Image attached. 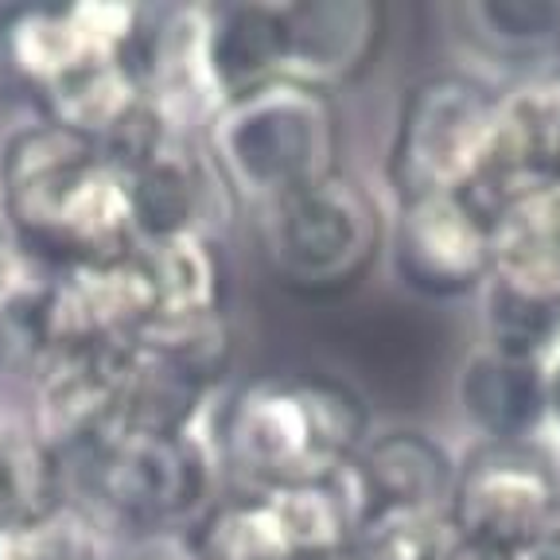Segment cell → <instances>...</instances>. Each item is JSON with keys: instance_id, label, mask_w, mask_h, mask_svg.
Listing matches in <instances>:
<instances>
[{"instance_id": "cell-14", "label": "cell", "mask_w": 560, "mask_h": 560, "mask_svg": "<svg viewBox=\"0 0 560 560\" xmlns=\"http://www.w3.org/2000/svg\"><path fill=\"white\" fill-rule=\"evenodd\" d=\"M280 16L289 35L284 79L331 97L359 82L385 44V9L374 0H292Z\"/></svg>"}, {"instance_id": "cell-25", "label": "cell", "mask_w": 560, "mask_h": 560, "mask_svg": "<svg viewBox=\"0 0 560 560\" xmlns=\"http://www.w3.org/2000/svg\"><path fill=\"white\" fill-rule=\"evenodd\" d=\"M339 560H347V552H342V557H339Z\"/></svg>"}, {"instance_id": "cell-4", "label": "cell", "mask_w": 560, "mask_h": 560, "mask_svg": "<svg viewBox=\"0 0 560 560\" xmlns=\"http://www.w3.org/2000/svg\"><path fill=\"white\" fill-rule=\"evenodd\" d=\"M219 455L210 432L125 429L67 464L70 502L109 541L149 529H187L214 502Z\"/></svg>"}, {"instance_id": "cell-13", "label": "cell", "mask_w": 560, "mask_h": 560, "mask_svg": "<svg viewBox=\"0 0 560 560\" xmlns=\"http://www.w3.org/2000/svg\"><path fill=\"white\" fill-rule=\"evenodd\" d=\"M137 242H160L175 234H214L222 202H234L210 164L207 149L175 129L144 160L125 172Z\"/></svg>"}, {"instance_id": "cell-18", "label": "cell", "mask_w": 560, "mask_h": 560, "mask_svg": "<svg viewBox=\"0 0 560 560\" xmlns=\"http://www.w3.org/2000/svg\"><path fill=\"white\" fill-rule=\"evenodd\" d=\"M67 502V459L32 417L0 409V529L47 517Z\"/></svg>"}, {"instance_id": "cell-19", "label": "cell", "mask_w": 560, "mask_h": 560, "mask_svg": "<svg viewBox=\"0 0 560 560\" xmlns=\"http://www.w3.org/2000/svg\"><path fill=\"white\" fill-rule=\"evenodd\" d=\"M347 560H471L447 506L366 502L347 541Z\"/></svg>"}, {"instance_id": "cell-23", "label": "cell", "mask_w": 560, "mask_h": 560, "mask_svg": "<svg viewBox=\"0 0 560 560\" xmlns=\"http://www.w3.org/2000/svg\"><path fill=\"white\" fill-rule=\"evenodd\" d=\"M545 377H549V429L560 432V342L545 359Z\"/></svg>"}, {"instance_id": "cell-10", "label": "cell", "mask_w": 560, "mask_h": 560, "mask_svg": "<svg viewBox=\"0 0 560 560\" xmlns=\"http://www.w3.org/2000/svg\"><path fill=\"white\" fill-rule=\"evenodd\" d=\"M385 257L394 277L417 296H471L490 277L494 226L467 195L401 199L385 230Z\"/></svg>"}, {"instance_id": "cell-21", "label": "cell", "mask_w": 560, "mask_h": 560, "mask_svg": "<svg viewBox=\"0 0 560 560\" xmlns=\"http://www.w3.org/2000/svg\"><path fill=\"white\" fill-rule=\"evenodd\" d=\"M109 537L74 502L35 522L0 529V560H105Z\"/></svg>"}, {"instance_id": "cell-7", "label": "cell", "mask_w": 560, "mask_h": 560, "mask_svg": "<svg viewBox=\"0 0 560 560\" xmlns=\"http://www.w3.org/2000/svg\"><path fill=\"white\" fill-rule=\"evenodd\" d=\"M479 296L482 342L549 359L560 342V184L522 195L494 219V261Z\"/></svg>"}, {"instance_id": "cell-20", "label": "cell", "mask_w": 560, "mask_h": 560, "mask_svg": "<svg viewBox=\"0 0 560 560\" xmlns=\"http://www.w3.org/2000/svg\"><path fill=\"white\" fill-rule=\"evenodd\" d=\"M452 20L475 51L499 62H560V0H467Z\"/></svg>"}, {"instance_id": "cell-15", "label": "cell", "mask_w": 560, "mask_h": 560, "mask_svg": "<svg viewBox=\"0 0 560 560\" xmlns=\"http://www.w3.org/2000/svg\"><path fill=\"white\" fill-rule=\"evenodd\" d=\"M459 412L494 444H529L549 429V377L541 359L482 342L455 374Z\"/></svg>"}, {"instance_id": "cell-27", "label": "cell", "mask_w": 560, "mask_h": 560, "mask_svg": "<svg viewBox=\"0 0 560 560\" xmlns=\"http://www.w3.org/2000/svg\"><path fill=\"white\" fill-rule=\"evenodd\" d=\"M471 560H475V557H471Z\"/></svg>"}, {"instance_id": "cell-8", "label": "cell", "mask_w": 560, "mask_h": 560, "mask_svg": "<svg viewBox=\"0 0 560 560\" xmlns=\"http://www.w3.org/2000/svg\"><path fill=\"white\" fill-rule=\"evenodd\" d=\"M499 97L490 82L464 70L424 74L405 90L385 160L397 202L420 195H464L471 187L499 117Z\"/></svg>"}, {"instance_id": "cell-26", "label": "cell", "mask_w": 560, "mask_h": 560, "mask_svg": "<svg viewBox=\"0 0 560 560\" xmlns=\"http://www.w3.org/2000/svg\"><path fill=\"white\" fill-rule=\"evenodd\" d=\"M557 82H560V74H557Z\"/></svg>"}, {"instance_id": "cell-2", "label": "cell", "mask_w": 560, "mask_h": 560, "mask_svg": "<svg viewBox=\"0 0 560 560\" xmlns=\"http://www.w3.org/2000/svg\"><path fill=\"white\" fill-rule=\"evenodd\" d=\"M207 432L234 490H277L342 479L374 424L342 377L261 374L210 405Z\"/></svg>"}, {"instance_id": "cell-6", "label": "cell", "mask_w": 560, "mask_h": 560, "mask_svg": "<svg viewBox=\"0 0 560 560\" xmlns=\"http://www.w3.org/2000/svg\"><path fill=\"white\" fill-rule=\"evenodd\" d=\"M362 514L350 471L335 482L230 490L191 525L199 560H339Z\"/></svg>"}, {"instance_id": "cell-1", "label": "cell", "mask_w": 560, "mask_h": 560, "mask_svg": "<svg viewBox=\"0 0 560 560\" xmlns=\"http://www.w3.org/2000/svg\"><path fill=\"white\" fill-rule=\"evenodd\" d=\"M0 222L39 272L117 261L137 245L125 172L97 140L47 117L0 149Z\"/></svg>"}, {"instance_id": "cell-16", "label": "cell", "mask_w": 560, "mask_h": 560, "mask_svg": "<svg viewBox=\"0 0 560 560\" xmlns=\"http://www.w3.org/2000/svg\"><path fill=\"white\" fill-rule=\"evenodd\" d=\"M350 479L366 502H405V506H447L455 482V455L424 429L370 432Z\"/></svg>"}, {"instance_id": "cell-22", "label": "cell", "mask_w": 560, "mask_h": 560, "mask_svg": "<svg viewBox=\"0 0 560 560\" xmlns=\"http://www.w3.org/2000/svg\"><path fill=\"white\" fill-rule=\"evenodd\" d=\"M105 560H199L191 525L187 529H149V534L114 537Z\"/></svg>"}, {"instance_id": "cell-11", "label": "cell", "mask_w": 560, "mask_h": 560, "mask_svg": "<svg viewBox=\"0 0 560 560\" xmlns=\"http://www.w3.org/2000/svg\"><path fill=\"white\" fill-rule=\"evenodd\" d=\"M152 12L132 4H39L20 9L0 32V51L32 94H51L105 59L137 51Z\"/></svg>"}, {"instance_id": "cell-12", "label": "cell", "mask_w": 560, "mask_h": 560, "mask_svg": "<svg viewBox=\"0 0 560 560\" xmlns=\"http://www.w3.org/2000/svg\"><path fill=\"white\" fill-rule=\"evenodd\" d=\"M129 377L132 342H70L32 382L27 417L70 464L125 429Z\"/></svg>"}, {"instance_id": "cell-24", "label": "cell", "mask_w": 560, "mask_h": 560, "mask_svg": "<svg viewBox=\"0 0 560 560\" xmlns=\"http://www.w3.org/2000/svg\"><path fill=\"white\" fill-rule=\"evenodd\" d=\"M16 284V245H12L9 230L0 222V296Z\"/></svg>"}, {"instance_id": "cell-17", "label": "cell", "mask_w": 560, "mask_h": 560, "mask_svg": "<svg viewBox=\"0 0 560 560\" xmlns=\"http://www.w3.org/2000/svg\"><path fill=\"white\" fill-rule=\"evenodd\" d=\"M156 284L160 319L149 335L202 324L226 315V257L214 234H175L160 242H137Z\"/></svg>"}, {"instance_id": "cell-9", "label": "cell", "mask_w": 560, "mask_h": 560, "mask_svg": "<svg viewBox=\"0 0 560 560\" xmlns=\"http://www.w3.org/2000/svg\"><path fill=\"white\" fill-rule=\"evenodd\" d=\"M447 514L475 560H517L560 517V455L541 440H482L455 459Z\"/></svg>"}, {"instance_id": "cell-5", "label": "cell", "mask_w": 560, "mask_h": 560, "mask_svg": "<svg viewBox=\"0 0 560 560\" xmlns=\"http://www.w3.org/2000/svg\"><path fill=\"white\" fill-rule=\"evenodd\" d=\"M385 230L389 219L382 199L347 167L261 210L272 280L304 300L359 289L385 257Z\"/></svg>"}, {"instance_id": "cell-3", "label": "cell", "mask_w": 560, "mask_h": 560, "mask_svg": "<svg viewBox=\"0 0 560 560\" xmlns=\"http://www.w3.org/2000/svg\"><path fill=\"white\" fill-rule=\"evenodd\" d=\"M202 149L237 202L265 210L342 167L339 102L280 79L207 114Z\"/></svg>"}]
</instances>
